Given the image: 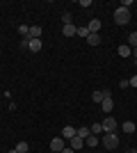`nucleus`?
<instances>
[{
    "label": "nucleus",
    "mask_w": 137,
    "mask_h": 153,
    "mask_svg": "<svg viewBox=\"0 0 137 153\" xmlns=\"http://www.w3.org/2000/svg\"><path fill=\"white\" fill-rule=\"evenodd\" d=\"M114 23H117V25H128V23H130V9L117 7V9H114Z\"/></svg>",
    "instance_id": "1"
},
{
    "label": "nucleus",
    "mask_w": 137,
    "mask_h": 153,
    "mask_svg": "<svg viewBox=\"0 0 137 153\" xmlns=\"http://www.w3.org/2000/svg\"><path fill=\"white\" fill-rule=\"evenodd\" d=\"M103 146L107 149V151H114V149L119 146V135L117 133H105L103 135Z\"/></svg>",
    "instance_id": "2"
},
{
    "label": "nucleus",
    "mask_w": 137,
    "mask_h": 153,
    "mask_svg": "<svg viewBox=\"0 0 137 153\" xmlns=\"http://www.w3.org/2000/svg\"><path fill=\"white\" fill-rule=\"evenodd\" d=\"M101 128H103V133H117L119 123H117L114 117H107V114H105V119L101 121Z\"/></svg>",
    "instance_id": "3"
},
{
    "label": "nucleus",
    "mask_w": 137,
    "mask_h": 153,
    "mask_svg": "<svg viewBox=\"0 0 137 153\" xmlns=\"http://www.w3.org/2000/svg\"><path fill=\"white\" fill-rule=\"evenodd\" d=\"M62 149H64V137H55V140H50V151L62 153Z\"/></svg>",
    "instance_id": "4"
},
{
    "label": "nucleus",
    "mask_w": 137,
    "mask_h": 153,
    "mask_svg": "<svg viewBox=\"0 0 137 153\" xmlns=\"http://www.w3.org/2000/svg\"><path fill=\"white\" fill-rule=\"evenodd\" d=\"M41 46H44L41 39H30V41H27V51H30V53H39Z\"/></svg>",
    "instance_id": "5"
},
{
    "label": "nucleus",
    "mask_w": 137,
    "mask_h": 153,
    "mask_svg": "<svg viewBox=\"0 0 137 153\" xmlns=\"http://www.w3.org/2000/svg\"><path fill=\"white\" fill-rule=\"evenodd\" d=\"M87 27H89V34H98V32H101V27H103V23H101L98 19H91Z\"/></svg>",
    "instance_id": "6"
},
{
    "label": "nucleus",
    "mask_w": 137,
    "mask_h": 153,
    "mask_svg": "<svg viewBox=\"0 0 137 153\" xmlns=\"http://www.w3.org/2000/svg\"><path fill=\"white\" fill-rule=\"evenodd\" d=\"M76 130H78V128H73V126H64V128H62V133H59V137H64V140H71V137H76Z\"/></svg>",
    "instance_id": "7"
},
{
    "label": "nucleus",
    "mask_w": 137,
    "mask_h": 153,
    "mask_svg": "<svg viewBox=\"0 0 137 153\" xmlns=\"http://www.w3.org/2000/svg\"><path fill=\"white\" fill-rule=\"evenodd\" d=\"M41 25H30V32H27V39H41Z\"/></svg>",
    "instance_id": "8"
},
{
    "label": "nucleus",
    "mask_w": 137,
    "mask_h": 153,
    "mask_svg": "<svg viewBox=\"0 0 137 153\" xmlns=\"http://www.w3.org/2000/svg\"><path fill=\"white\" fill-rule=\"evenodd\" d=\"M69 142H71L69 146H71L73 151H78V149H82V146H85V140H82V137H78V135H76V137H71Z\"/></svg>",
    "instance_id": "9"
},
{
    "label": "nucleus",
    "mask_w": 137,
    "mask_h": 153,
    "mask_svg": "<svg viewBox=\"0 0 137 153\" xmlns=\"http://www.w3.org/2000/svg\"><path fill=\"white\" fill-rule=\"evenodd\" d=\"M117 53H119V55H121V57H130V55H133V48H130V46H128V44H121V46H119V48H117Z\"/></svg>",
    "instance_id": "10"
},
{
    "label": "nucleus",
    "mask_w": 137,
    "mask_h": 153,
    "mask_svg": "<svg viewBox=\"0 0 137 153\" xmlns=\"http://www.w3.org/2000/svg\"><path fill=\"white\" fill-rule=\"evenodd\" d=\"M76 30H78V27L73 25V23H66V25H62V34H64V37H76Z\"/></svg>",
    "instance_id": "11"
},
{
    "label": "nucleus",
    "mask_w": 137,
    "mask_h": 153,
    "mask_svg": "<svg viewBox=\"0 0 137 153\" xmlns=\"http://www.w3.org/2000/svg\"><path fill=\"white\" fill-rule=\"evenodd\" d=\"M101 108H103V112H105V114H110L112 110H114V101H112V98H103Z\"/></svg>",
    "instance_id": "12"
},
{
    "label": "nucleus",
    "mask_w": 137,
    "mask_h": 153,
    "mask_svg": "<svg viewBox=\"0 0 137 153\" xmlns=\"http://www.w3.org/2000/svg\"><path fill=\"white\" fill-rule=\"evenodd\" d=\"M87 44L89 46H101L103 44V41H101V34H89V37H87Z\"/></svg>",
    "instance_id": "13"
},
{
    "label": "nucleus",
    "mask_w": 137,
    "mask_h": 153,
    "mask_svg": "<svg viewBox=\"0 0 137 153\" xmlns=\"http://www.w3.org/2000/svg\"><path fill=\"white\" fill-rule=\"evenodd\" d=\"M76 37H82V39H87V37H89V27H87V25H80L78 30H76Z\"/></svg>",
    "instance_id": "14"
},
{
    "label": "nucleus",
    "mask_w": 137,
    "mask_h": 153,
    "mask_svg": "<svg viewBox=\"0 0 137 153\" xmlns=\"http://www.w3.org/2000/svg\"><path fill=\"white\" fill-rule=\"evenodd\" d=\"M121 130H124V133H128V135L135 133V123H133V121H124V123H121Z\"/></svg>",
    "instance_id": "15"
},
{
    "label": "nucleus",
    "mask_w": 137,
    "mask_h": 153,
    "mask_svg": "<svg viewBox=\"0 0 137 153\" xmlns=\"http://www.w3.org/2000/svg\"><path fill=\"white\" fill-rule=\"evenodd\" d=\"M98 142H101V140H98L96 135H89V137L85 140V144H87V146H91V149H94V146H98Z\"/></svg>",
    "instance_id": "16"
},
{
    "label": "nucleus",
    "mask_w": 137,
    "mask_h": 153,
    "mask_svg": "<svg viewBox=\"0 0 137 153\" xmlns=\"http://www.w3.org/2000/svg\"><path fill=\"white\" fill-rule=\"evenodd\" d=\"M14 149H16L19 153H27V151H30V144H27V142H19Z\"/></svg>",
    "instance_id": "17"
},
{
    "label": "nucleus",
    "mask_w": 137,
    "mask_h": 153,
    "mask_svg": "<svg viewBox=\"0 0 137 153\" xmlns=\"http://www.w3.org/2000/svg\"><path fill=\"white\" fill-rule=\"evenodd\" d=\"M76 135H78V137H82V140H87V137L91 135V130H89V128H78V130H76Z\"/></svg>",
    "instance_id": "18"
},
{
    "label": "nucleus",
    "mask_w": 137,
    "mask_h": 153,
    "mask_svg": "<svg viewBox=\"0 0 137 153\" xmlns=\"http://www.w3.org/2000/svg\"><path fill=\"white\" fill-rule=\"evenodd\" d=\"M128 46H130V48L137 46V32H130V34H128Z\"/></svg>",
    "instance_id": "19"
},
{
    "label": "nucleus",
    "mask_w": 137,
    "mask_h": 153,
    "mask_svg": "<svg viewBox=\"0 0 137 153\" xmlns=\"http://www.w3.org/2000/svg\"><path fill=\"white\" fill-rule=\"evenodd\" d=\"M91 101L101 105V103H103V91H94V94H91Z\"/></svg>",
    "instance_id": "20"
},
{
    "label": "nucleus",
    "mask_w": 137,
    "mask_h": 153,
    "mask_svg": "<svg viewBox=\"0 0 137 153\" xmlns=\"http://www.w3.org/2000/svg\"><path fill=\"white\" fill-rule=\"evenodd\" d=\"M27 32H30V25H19V34H21L23 39L27 37Z\"/></svg>",
    "instance_id": "21"
},
{
    "label": "nucleus",
    "mask_w": 137,
    "mask_h": 153,
    "mask_svg": "<svg viewBox=\"0 0 137 153\" xmlns=\"http://www.w3.org/2000/svg\"><path fill=\"white\" fill-rule=\"evenodd\" d=\"M91 135H98V133H103V128H101V123H91Z\"/></svg>",
    "instance_id": "22"
},
{
    "label": "nucleus",
    "mask_w": 137,
    "mask_h": 153,
    "mask_svg": "<svg viewBox=\"0 0 137 153\" xmlns=\"http://www.w3.org/2000/svg\"><path fill=\"white\" fill-rule=\"evenodd\" d=\"M119 87H121V89H126V87H130V80H121V82H119Z\"/></svg>",
    "instance_id": "23"
},
{
    "label": "nucleus",
    "mask_w": 137,
    "mask_h": 153,
    "mask_svg": "<svg viewBox=\"0 0 137 153\" xmlns=\"http://www.w3.org/2000/svg\"><path fill=\"white\" fill-rule=\"evenodd\" d=\"M62 21H64V25H66V23H71V14L66 12V14H64V16H62Z\"/></svg>",
    "instance_id": "24"
},
{
    "label": "nucleus",
    "mask_w": 137,
    "mask_h": 153,
    "mask_svg": "<svg viewBox=\"0 0 137 153\" xmlns=\"http://www.w3.org/2000/svg\"><path fill=\"white\" fill-rule=\"evenodd\" d=\"M80 7H91V0H80Z\"/></svg>",
    "instance_id": "25"
},
{
    "label": "nucleus",
    "mask_w": 137,
    "mask_h": 153,
    "mask_svg": "<svg viewBox=\"0 0 137 153\" xmlns=\"http://www.w3.org/2000/svg\"><path fill=\"white\" fill-rule=\"evenodd\" d=\"M130 80V87H137V76H133V78H128Z\"/></svg>",
    "instance_id": "26"
},
{
    "label": "nucleus",
    "mask_w": 137,
    "mask_h": 153,
    "mask_svg": "<svg viewBox=\"0 0 137 153\" xmlns=\"http://www.w3.org/2000/svg\"><path fill=\"white\" fill-rule=\"evenodd\" d=\"M62 153H76V151H73L71 146H64V149H62Z\"/></svg>",
    "instance_id": "27"
},
{
    "label": "nucleus",
    "mask_w": 137,
    "mask_h": 153,
    "mask_svg": "<svg viewBox=\"0 0 137 153\" xmlns=\"http://www.w3.org/2000/svg\"><path fill=\"white\" fill-rule=\"evenodd\" d=\"M133 57H135V62H137V46L133 48Z\"/></svg>",
    "instance_id": "28"
},
{
    "label": "nucleus",
    "mask_w": 137,
    "mask_h": 153,
    "mask_svg": "<svg viewBox=\"0 0 137 153\" xmlns=\"http://www.w3.org/2000/svg\"><path fill=\"white\" fill-rule=\"evenodd\" d=\"M9 153H19V151H16V149H12V151H9Z\"/></svg>",
    "instance_id": "29"
},
{
    "label": "nucleus",
    "mask_w": 137,
    "mask_h": 153,
    "mask_svg": "<svg viewBox=\"0 0 137 153\" xmlns=\"http://www.w3.org/2000/svg\"><path fill=\"white\" fill-rule=\"evenodd\" d=\"M133 153H137V149H135V151H133Z\"/></svg>",
    "instance_id": "30"
},
{
    "label": "nucleus",
    "mask_w": 137,
    "mask_h": 153,
    "mask_svg": "<svg viewBox=\"0 0 137 153\" xmlns=\"http://www.w3.org/2000/svg\"><path fill=\"white\" fill-rule=\"evenodd\" d=\"M130 153H133V151H130Z\"/></svg>",
    "instance_id": "31"
},
{
    "label": "nucleus",
    "mask_w": 137,
    "mask_h": 153,
    "mask_svg": "<svg viewBox=\"0 0 137 153\" xmlns=\"http://www.w3.org/2000/svg\"><path fill=\"white\" fill-rule=\"evenodd\" d=\"M135 64H137V62H135Z\"/></svg>",
    "instance_id": "32"
}]
</instances>
